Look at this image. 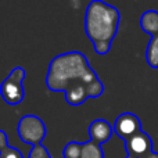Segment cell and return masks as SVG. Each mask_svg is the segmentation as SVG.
Instances as JSON below:
<instances>
[{
  "mask_svg": "<svg viewBox=\"0 0 158 158\" xmlns=\"http://www.w3.org/2000/svg\"><path fill=\"white\" fill-rule=\"evenodd\" d=\"M46 86L50 92H63L65 101L74 107L87 98L100 97L104 92V85L81 52L56 56L49 64Z\"/></svg>",
  "mask_w": 158,
  "mask_h": 158,
  "instance_id": "obj_1",
  "label": "cell"
},
{
  "mask_svg": "<svg viewBox=\"0 0 158 158\" xmlns=\"http://www.w3.org/2000/svg\"><path fill=\"white\" fill-rule=\"evenodd\" d=\"M121 14L114 6L101 0H93L85 13V31L97 54L104 56L111 49L118 32Z\"/></svg>",
  "mask_w": 158,
  "mask_h": 158,
  "instance_id": "obj_2",
  "label": "cell"
},
{
  "mask_svg": "<svg viewBox=\"0 0 158 158\" xmlns=\"http://www.w3.org/2000/svg\"><path fill=\"white\" fill-rule=\"evenodd\" d=\"M24 79L25 69L22 67H15L11 69L8 77L0 85V94L2 98L8 106H18L24 101L25 90H24Z\"/></svg>",
  "mask_w": 158,
  "mask_h": 158,
  "instance_id": "obj_3",
  "label": "cell"
},
{
  "mask_svg": "<svg viewBox=\"0 0 158 158\" xmlns=\"http://www.w3.org/2000/svg\"><path fill=\"white\" fill-rule=\"evenodd\" d=\"M17 132L19 139L31 147L42 144L47 135L44 122L36 115H24L17 125Z\"/></svg>",
  "mask_w": 158,
  "mask_h": 158,
  "instance_id": "obj_4",
  "label": "cell"
},
{
  "mask_svg": "<svg viewBox=\"0 0 158 158\" xmlns=\"http://www.w3.org/2000/svg\"><path fill=\"white\" fill-rule=\"evenodd\" d=\"M112 128H114V133L119 139H122L123 142L129 140L135 135H137L139 132L143 131L139 117L132 114V112H123V114L118 115L115 118V122L112 125Z\"/></svg>",
  "mask_w": 158,
  "mask_h": 158,
  "instance_id": "obj_5",
  "label": "cell"
},
{
  "mask_svg": "<svg viewBox=\"0 0 158 158\" xmlns=\"http://www.w3.org/2000/svg\"><path fill=\"white\" fill-rule=\"evenodd\" d=\"M125 158H146L153 153V140L146 132H139L125 142Z\"/></svg>",
  "mask_w": 158,
  "mask_h": 158,
  "instance_id": "obj_6",
  "label": "cell"
},
{
  "mask_svg": "<svg viewBox=\"0 0 158 158\" xmlns=\"http://www.w3.org/2000/svg\"><path fill=\"white\" fill-rule=\"evenodd\" d=\"M89 135L90 140L103 144L111 139V136L114 135V128L106 119H94L89 126Z\"/></svg>",
  "mask_w": 158,
  "mask_h": 158,
  "instance_id": "obj_7",
  "label": "cell"
},
{
  "mask_svg": "<svg viewBox=\"0 0 158 158\" xmlns=\"http://www.w3.org/2000/svg\"><path fill=\"white\" fill-rule=\"evenodd\" d=\"M140 28L153 38L158 35V11L148 10L140 17Z\"/></svg>",
  "mask_w": 158,
  "mask_h": 158,
  "instance_id": "obj_8",
  "label": "cell"
},
{
  "mask_svg": "<svg viewBox=\"0 0 158 158\" xmlns=\"http://www.w3.org/2000/svg\"><path fill=\"white\" fill-rule=\"evenodd\" d=\"M81 158H104L101 144L94 140L81 143Z\"/></svg>",
  "mask_w": 158,
  "mask_h": 158,
  "instance_id": "obj_9",
  "label": "cell"
},
{
  "mask_svg": "<svg viewBox=\"0 0 158 158\" xmlns=\"http://www.w3.org/2000/svg\"><path fill=\"white\" fill-rule=\"evenodd\" d=\"M146 60L147 64L154 69H158V35L153 36L146 49Z\"/></svg>",
  "mask_w": 158,
  "mask_h": 158,
  "instance_id": "obj_10",
  "label": "cell"
},
{
  "mask_svg": "<svg viewBox=\"0 0 158 158\" xmlns=\"http://www.w3.org/2000/svg\"><path fill=\"white\" fill-rule=\"evenodd\" d=\"M63 157L64 158H81V143L69 142L64 147Z\"/></svg>",
  "mask_w": 158,
  "mask_h": 158,
  "instance_id": "obj_11",
  "label": "cell"
},
{
  "mask_svg": "<svg viewBox=\"0 0 158 158\" xmlns=\"http://www.w3.org/2000/svg\"><path fill=\"white\" fill-rule=\"evenodd\" d=\"M28 158H52V156H50V153L43 144H38L31 148V153Z\"/></svg>",
  "mask_w": 158,
  "mask_h": 158,
  "instance_id": "obj_12",
  "label": "cell"
},
{
  "mask_svg": "<svg viewBox=\"0 0 158 158\" xmlns=\"http://www.w3.org/2000/svg\"><path fill=\"white\" fill-rule=\"evenodd\" d=\"M0 158H24L22 153L19 150H17L15 147H11L10 144L7 147H4L0 151Z\"/></svg>",
  "mask_w": 158,
  "mask_h": 158,
  "instance_id": "obj_13",
  "label": "cell"
},
{
  "mask_svg": "<svg viewBox=\"0 0 158 158\" xmlns=\"http://www.w3.org/2000/svg\"><path fill=\"white\" fill-rule=\"evenodd\" d=\"M8 146V142H7V136H6V132L0 129V151L3 150L4 147Z\"/></svg>",
  "mask_w": 158,
  "mask_h": 158,
  "instance_id": "obj_14",
  "label": "cell"
},
{
  "mask_svg": "<svg viewBox=\"0 0 158 158\" xmlns=\"http://www.w3.org/2000/svg\"><path fill=\"white\" fill-rule=\"evenodd\" d=\"M146 158H158V153H156V151H153V153H151L150 156H147Z\"/></svg>",
  "mask_w": 158,
  "mask_h": 158,
  "instance_id": "obj_15",
  "label": "cell"
}]
</instances>
